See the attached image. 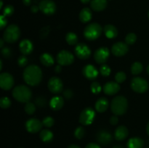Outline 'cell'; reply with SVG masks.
Returning <instances> with one entry per match:
<instances>
[{
	"instance_id": "6da1fadb",
	"label": "cell",
	"mask_w": 149,
	"mask_h": 148,
	"mask_svg": "<svg viewBox=\"0 0 149 148\" xmlns=\"http://www.w3.org/2000/svg\"><path fill=\"white\" fill-rule=\"evenodd\" d=\"M23 79L29 86H35L40 84L42 79V71L36 65H30L23 71Z\"/></svg>"
},
{
	"instance_id": "7a4b0ae2",
	"label": "cell",
	"mask_w": 149,
	"mask_h": 148,
	"mask_svg": "<svg viewBox=\"0 0 149 148\" xmlns=\"http://www.w3.org/2000/svg\"><path fill=\"white\" fill-rule=\"evenodd\" d=\"M128 102L124 96H117L112 100L111 109L112 113L116 115H122L127 110Z\"/></svg>"
},
{
	"instance_id": "3957f363",
	"label": "cell",
	"mask_w": 149,
	"mask_h": 148,
	"mask_svg": "<svg viewBox=\"0 0 149 148\" xmlns=\"http://www.w3.org/2000/svg\"><path fill=\"white\" fill-rule=\"evenodd\" d=\"M13 97L20 102H29L31 99L32 93L29 87L25 85H18L15 87L13 90Z\"/></svg>"
},
{
	"instance_id": "277c9868",
	"label": "cell",
	"mask_w": 149,
	"mask_h": 148,
	"mask_svg": "<svg viewBox=\"0 0 149 148\" xmlns=\"http://www.w3.org/2000/svg\"><path fill=\"white\" fill-rule=\"evenodd\" d=\"M101 26L97 23H92L87 25L84 30V36L89 41L98 39L102 33Z\"/></svg>"
},
{
	"instance_id": "5b68a950",
	"label": "cell",
	"mask_w": 149,
	"mask_h": 148,
	"mask_svg": "<svg viewBox=\"0 0 149 148\" xmlns=\"http://www.w3.org/2000/svg\"><path fill=\"white\" fill-rule=\"evenodd\" d=\"M20 36V30L17 26L15 24L10 25L4 30L3 39L7 43H15Z\"/></svg>"
},
{
	"instance_id": "8992f818",
	"label": "cell",
	"mask_w": 149,
	"mask_h": 148,
	"mask_svg": "<svg viewBox=\"0 0 149 148\" xmlns=\"http://www.w3.org/2000/svg\"><path fill=\"white\" fill-rule=\"evenodd\" d=\"M130 85L131 88L134 91L140 94L145 93L148 89V81L141 77H135L132 78Z\"/></svg>"
},
{
	"instance_id": "52a82bcc",
	"label": "cell",
	"mask_w": 149,
	"mask_h": 148,
	"mask_svg": "<svg viewBox=\"0 0 149 148\" xmlns=\"http://www.w3.org/2000/svg\"><path fill=\"white\" fill-rule=\"evenodd\" d=\"M95 117V112L92 107H86L81 112L79 115V123L83 126H88L93 123Z\"/></svg>"
},
{
	"instance_id": "ba28073f",
	"label": "cell",
	"mask_w": 149,
	"mask_h": 148,
	"mask_svg": "<svg viewBox=\"0 0 149 148\" xmlns=\"http://www.w3.org/2000/svg\"><path fill=\"white\" fill-rule=\"evenodd\" d=\"M56 60L61 65H69L74 62V56L68 50H61L57 55Z\"/></svg>"
},
{
	"instance_id": "9c48e42d",
	"label": "cell",
	"mask_w": 149,
	"mask_h": 148,
	"mask_svg": "<svg viewBox=\"0 0 149 148\" xmlns=\"http://www.w3.org/2000/svg\"><path fill=\"white\" fill-rule=\"evenodd\" d=\"M47 86L49 91L55 94L62 92L63 89V81H61V78L57 76H53L49 78V80L48 81Z\"/></svg>"
},
{
	"instance_id": "30bf717a",
	"label": "cell",
	"mask_w": 149,
	"mask_h": 148,
	"mask_svg": "<svg viewBox=\"0 0 149 148\" xmlns=\"http://www.w3.org/2000/svg\"><path fill=\"white\" fill-rule=\"evenodd\" d=\"M76 56L81 59H87L91 55V50L87 45L84 43H80L76 45L74 49Z\"/></svg>"
},
{
	"instance_id": "8fae6325",
	"label": "cell",
	"mask_w": 149,
	"mask_h": 148,
	"mask_svg": "<svg viewBox=\"0 0 149 148\" xmlns=\"http://www.w3.org/2000/svg\"><path fill=\"white\" fill-rule=\"evenodd\" d=\"M39 10L45 15H51L56 11V4L52 0H42L39 4Z\"/></svg>"
},
{
	"instance_id": "7c38bea8",
	"label": "cell",
	"mask_w": 149,
	"mask_h": 148,
	"mask_svg": "<svg viewBox=\"0 0 149 148\" xmlns=\"http://www.w3.org/2000/svg\"><path fill=\"white\" fill-rule=\"evenodd\" d=\"M110 55V50L107 47H100L95 52L94 59L98 64H105Z\"/></svg>"
},
{
	"instance_id": "4fadbf2b",
	"label": "cell",
	"mask_w": 149,
	"mask_h": 148,
	"mask_svg": "<svg viewBox=\"0 0 149 148\" xmlns=\"http://www.w3.org/2000/svg\"><path fill=\"white\" fill-rule=\"evenodd\" d=\"M14 85V78L9 73H1L0 75V86L4 90H10Z\"/></svg>"
},
{
	"instance_id": "5bb4252c",
	"label": "cell",
	"mask_w": 149,
	"mask_h": 148,
	"mask_svg": "<svg viewBox=\"0 0 149 148\" xmlns=\"http://www.w3.org/2000/svg\"><path fill=\"white\" fill-rule=\"evenodd\" d=\"M42 126H43L42 122H41L39 119L34 118L29 119L26 123V130L29 133H35L40 131L42 128Z\"/></svg>"
},
{
	"instance_id": "9a60e30c",
	"label": "cell",
	"mask_w": 149,
	"mask_h": 148,
	"mask_svg": "<svg viewBox=\"0 0 149 148\" xmlns=\"http://www.w3.org/2000/svg\"><path fill=\"white\" fill-rule=\"evenodd\" d=\"M128 51H129L128 44L125 42H116L111 47L112 54L116 57L124 56L127 53Z\"/></svg>"
},
{
	"instance_id": "2e32d148",
	"label": "cell",
	"mask_w": 149,
	"mask_h": 148,
	"mask_svg": "<svg viewBox=\"0 0 149 148\" xmlns=\"http://www.w3.org/2000/svg\"><path fill=\"white\" fill-rule=\"evenodd\" d=\"M104 93L107 95H114L120 90V86L117 82L109 81L104 84L103 87Z\"/></svg>"
},
{
	"instance_id": "e0dca14e",
	"label": "cell",
	"mask_w": 149,
	"mask_h": 148,
	"mask_svg": "<svg viewBox=\"0 0 149 148\" xmlns=\"http://www.w3.org/2000/svg\"><path fill=\"white\" fill-rule=\"evenodd\" d=\"M96 138H97V142L103 145H109L113 140V136L111 133L106 130H101L98 131Z\"/></svg>"
},
{
	"instance_id": "ac0fdd59",
	"label": "cell",
	"mask_w": 149,
	"mask_h": 148,
	"mask_svg": "<svg viewBox=\"0 0 149 148\" xmlns=\"http://www.w3.org/2000/svg\"><path fill=\"white\" fill-rule=\"evenodd\" d=\"M82 73L86 78L89 80H94L98 75V71L93 65H87L83 68Z\"/></svg>"
},
{
	"instance_id": "d6986e66",
	"label": "cell",
	"mask_w": 149,
	"mask_h": 148,
	"mask_svg": "<svg viewBox=\"0 0 149 148\" xmlns=\"http://www.w3.org/2000/svg\"><path fill=\"white\" fill-rule=\"evenodd\" d=\"M19 49L23 55H30L33 50V43L29 39H23L19 44Z\"/></svg>"
},
{
	"instance_id": "ffe728a7",
	"label": "cell",
	"mask_w": 149,
	"mask_h": 148,
	"mask_svg": "<svg viewBox=\"0 0 149 148\" xmlns=\"http://www.w3.org/2000/svg\"><path fill=\"white\" fill-rule=\"evenodd\" d=\"M129 134V131L127 128L125 126H119L116 129L114 132V137L116 140H125Z\"/></svg>"
},
{
	"instance_id": "44dd1931",
	"label": "cell",
	"mask_w": 149,
	"mask_h": 148,
	"mask_svg": "<svg viewBox=\"0 0 149 148\" xmlns=\"http://www.w3.org/2000/svg\"><path fill=\"white\" fill-rule=\"evenodd\" d=\"M64 100L61 96H55L49 102V106L53 110H59L63 107Z\"/></svg>"
},
{
	"instance_id": "7402d4cb",
	"label": "cell",
	"mask_w": 149,
	"mask_h": 148,
	"mask_svg": "<svg viewBox=\"0 0 149 148\" xmlns=\"http://www.w3.org/2000/svg\"><path fill=\"white\" fill-rule=\"evenodd\" d=\"M109 106V100L106 97H100L97 100L95 103V110L98 113H104L106 111Z\"/></svg>"
},
{
	"instance_id": "603a6c76",
	"label": "cell",
	"mask_w": 149,
	"mask_h": 148,
	"mask_svg": "<svg viewBox=\"0 0 149 148\" xmlns=\"http://www.w3.org/2000/svg\"><path fill=\"white\" fill-rule=\"evenodd\" d=\"M90 7L95 12L103 11L107 7V1L106 0H93L90 2Z\"/></svg>"
},
{
	"instance_id": "cb8c5ba5",
	"label": "cell",
	"mask_w": 149,
	"mask_h": 148,
	"mask_svg": "<svg viewBox=\"0 0 149 148\" xmlns=\"http://www.w3.org/2000/svg\"><path fill=\"white\" fill-rule=\"evenodd\" d=\"M103 30H104V33L106 37L109 39H114L118 35L117 28L113 25L108 24L105 26V27L103 28Z\"/></svg>"
},
{
	"instance_id": "d4e9b609",
	"label": "cell",
	"mask_w": 149,
	"mask_h": 148,
	"mask_svg": "<svg viewBox=\"0 0 149 148\" xmlns=\"http://www.w3.org/2000/svg\"><path fill=\"white\" fill-rule=\"evenodd\" d=\"M92 16H93V13H92L91 10L90 8L85 7L80 11L79 20L83 23H86L91 20Z\"/></svg>"
},
{
	"instance_id": "484cf974",
	"label": "cell",
	"mask_w": 149,
	"mask_h": 148,
	"mask_svg": "<svg viewBox=\"0 0 149 148\" xmlns=\"http://www.w3.org/2000/svg\"><path fill=\"white\" fill-rule=\"evenodd\" d=\"M143 140L139 137H132L127 142L128 148H143Z\"/></svg>"
},
{
	"instance_id": "4316f807",
	"label": "cell",
	"mask_w": 149,
	"mask_h": 148,
	"mask_svg": "<svg viewBox=\"0 0 149 148\" xmlns=\"http://www.w3.org/2000/svg\"><path fill=\"white\" fill-rule=\"evenodd\" d=\"M40 61L43 65L46 67H50L54 64V58L50 54L43 53L40 56Z\"/></svg>"
},
{
	"instance_id": "83f0119b",
	"label": "cell",
	"mask_w": 149,
	"mask_h": 148,
	"mask_svg": "<svg viewBox=\"0 0 149 148\" xmlns=\"http://www.w3.org/2000/svg\"><path fill=\"white\" fill-rule=\"evenodd\" d=\"M39 136L44 142H50L53 139V133L49 129H44L41 131Z\"/></svg>"
},
{
	"instance_id": "f1b7e54d",
	"label": "cell",
	"mask_w": 149,
	"mask_h": 148,
	"mask_svg": "<svg viewBox=\"0 0 149 148\" xmlns=\"http://www.w3.org/2000/svg\"><path fill=\"white\" fill-rule=\"evenodd\" d=\"M65 41L69 45H75L78 41V36L74 32H68L65 35Z\"/></svg>"
},
{
	"instance_id": "f546056e",
	"label": "cell",
	"mask_w": 149,
	"mask_h": 148,
	"mask_svg": "<svg viewBox=\"0 0 149 148\" xmlns=\"http://www.w3.org/2000/svg\"><path fill=\"white\" fill-rule=\"evenodd\" d=\"M143 70V66L140 62H135L131 66V72L135 75L141 73Z\"/></svg>"
},
{
	"instance_id": "4dcf8cb0",
	"label": "cell",
	"mask_w": 149,
	"mask_h": 148,
	"mask_svg": "<svg viewBox=\"0 0 149 148\" xmlns=\"http://www.w3.org/2000/svg\"><path fill=\"white\" fill-rule=\"evenodd\" d=\"M90 89H91V91L93 94H98L101 91L102 88L100 83H98L97 81H93L91 84V86H90Z\"/></svg>"
},
{
	"instance_id": "1f68e13d",
	"label": "cell",
	"mask_w": 149,
	"mask_h": 148,
	"mask_svg": "<svg viewBox=\"0 0 149 148\" xmlns=\"http://www.w3.org/2000/svg\"><path fill=\"white\" fill-rule=\"evenodd\" d=\"M25 111L27 114L29 115H33V113L36 111V106L35 104L29 102L26 103V105H25Z\"/></svg>"
},
{
	"instance_id": "d6a6232c",
	"label": "cell",
	"mask_w": 149,
	"mask_h": 148,
	"mask_svg": "<svg viewBox=\"0 0 149 148\" xmlns=\"http://www.w3.org/2000/svg\"><path fill=\"white\" fill-rule=\"evenodd\" d=\"M137 40V36L134 33H130L125 37V43L128 45H132L135 43Z\"/></svg>"
},
{
	"instance_id": "836d02e7",
	"label": "cell",
	"mask_w": 149,
	"mask_h": 148,
	"mask_svg": "<svg viewBox=\"0 0 149 148\" xmlns=\"http://www.w3.org/2000/svg\"><path fill=\"white\" fill-rule=\"evenodd\" d=\"M99 71H100V73L103 76L107 77V76H109V75H110L111 68H110V67H109L108 65H106V64H103V65L100 66Z\"/></svg>"
},
{
	"instance_id": "e575fe53",
	"label": "cell",
	"mask_w": 149,
	"mask_h": 148,
	"mask_svg": "<svg viewBox=\"0 0 149 148\" xmlns=\"http://www.w3.org/2000/svg\"><path fill=\"white\" fill-rule=\"evenodd\" d=\"M84 134H85V130L82 126H79L74 131V136L78 139H82Z\"/></svg>"
},
{
	"instance_id": "d590c367",
	"label": "cell",
	"mask_w": 149,
	"mask_h": 148,
	"mask_svg": "<svg viewBox=\"0 0 149 148\" xmlns=\"http://www.w3.org/2000/svg\"><path fill=\"white\" fill-rule=\"evenodd\" d=\"M11 105V101L7 97H2L0 99V107L2 109H7Z\"/></svg>"
},
{
	"instance_id": "8d00e7d4",
	"label": "cell",
	"mask_w": 149,
	"mask_h": 148,
	"mask_svg": "<svg viewBox=\"0 0 149 148\" xmlns=\"http://www.w3.org/2000/svg\"><path fill=\"white\" fill-rule=\"evenodd\" d=\"M126 78V74H125V72H122V71L118 72L115 75V81H116V82H117L118 84H122V83L125 82Z\"/></svg>"
},
{
	"instance_id": "74e56055",
	"label": "cell",
	"mask_w": 149,
	"mask_h": 148,
	"mask_svg": "<svg viewBox=\"0 0 149 148\" xmlns=\"http://www.w3.org/2000/svg\"><path fill=\"white\" fill-rule=\"evenodd\" d=\"M55 123V120H54L53 118L50 117V116H47V117H45V118L42 120V124L44 126L47 128H51L54 125Z\"/></svg>"
},
{
	"instance_id": "f35d334b",
	"label": "cell",
	"mask_w": 149,
	"mask_h": 148,
	"mask_svg": "<svg viewBox=\"0 0 149 148\" xmlns=\"http://www.w3.org/2000/svg\"><path fill=\"white\" fill-rule=\"evenodd\" d=\"M14 12V7L12 5H7L3 10V15L5 17H10Z\"/></svg>"
},
{
	"instance_id": "ab89813d",
	"label": "cell",
	"mask_w": 149,
	"mask_h": 148,
	"mask_svg": "<svg viewBox=\"0 0 149 148\" xmlns=\"http://www.w3.org/2000/svg\"><path fill=\"white\" fill-rule=\"evenodd\" d=\"M35 104L39 107H43L46 105L47 100L45 97H38L35 100Z\"/></svg>"
},
{
	"instance_id": "60d3db41",
	"label": "cell",
	"mask_w": 149,
	"mask_h": 148,
	"mask_svg": "<svg viewBox=\"0 0 149 148\" xmlns=\"http://www.w3.org/2000/svg\"><path fill=\"white\" fill-rule=\"evenodd\" d=\"M28 58L26 57V55H22V56H20L17 59V64L21 68H23V67L26 66L28 64Z\"/></svg>"
},
{
	"instance_id": "b9f144b4",
	"label": "cell",
	"mask_w": 149,
	"mask_h": 148,
	"mask_svg": "<svg viewBox=\"0 0 149 148\" xmlns=\"http://www.w3.org/2000/svg\"><path fill=\"white\" fill-rule=\"evenodd\" d=\"M1 55H3V57L5 58H10L12 55V50L10 48L5 46V47H3L1 49Z\"/></svg>"
},
{
	"instance_id": "7bdbcfd3",
	"label": "cell",
	"mask_w": 149,
	"mask_h": 148,
	"mask_svg": "<svg viewBox=\"0 0 149 148\" xmlns=\"http://www.w3.org/2000/svg\"><path fill=\"white\" fill-rule=\"evenodd\" d=\"M63 94V97H65V99H67V100H70V99L72 98L73 96H74V93H73L72 90L69 89H67L64 90Z\"/></svg>"
},
{
	"instance_id": "ee69618b",
	"label": "cell",
	"mask_w": 149,
	"mask_h": 148,
	"mask_svg": "<svg viewBox=\"0 0 149 148\" xmlns=\"http://www.w3.org/2000/svg\"><path fill=\"white\" fill-rule=\"evenodd\" d=\"M7 23V18H6L5 16L1 15L0 16V29H1V30L4 29V28H5Z\"/></svg>"
},
{
	"instance_id": "f6af8a7d",
	"label": "cell",
	"mask_w": 149,
	"mask_h": 148,
	"mask_svg": "<svg viewBox=\"0 0 149 148\" xmlns=\"http://www.w3.org/2000/svg\"><path fill=\"white\" fill-rule=\"evenodd\" d=\"M49 33V27H44L42 29V30H41V37L42 38V39H44V38L46 37L47 36L48 33Z\"/></svg>"
},
{
	"instance_id": "bcb514c9",
	"label": "cell",
	"mask_w": 149,
	"mask_h": 148,
	"mask_svg": "<svg viewBox=\"0 0 149 148\" xmlns=\"http://www.w3.org/2000/svg\"><path fill=\"white\" fill-rule=\"evenodd\" d=\"M118 122H119V119H118V117L117 115H114L111 116V117L110 118V123L112 125H116L118 123Z\"/></svg>"
},
{
	"instance_id": "7dc6e473",
	"label": "cell",
	"mask_w": 149,
	"mask_h": 148,
	"mask_svg": "<svg viewBox=\"0 0 149 148\" xmlns=\"http://www.w3.org/2000/svg\"><path fill=\"white\" fill-rule=\"evenodd\" d=\"M85 148H101V147H100V145H97V144L92 142V143H89L88 145H86Z\"/></svg>"
},
{
	"instance_id": "c3c4849f",
	"label": "cell",
	"mask_w": 149,
	"mask_h": 148,
	"mask_svg": "<svg viewBox=\"0 0 149 148\" xmlns=\"http://www.w3.org/2000/svg\"><path fill=\"white\" fill-rule=\"evenodd\" d=\"M31 10L32 12L36 13L39 10V7L36 5H33L31 7Z\"/></svg>"
},
{
	"instance_id": "681fc988",
	"label": "cell",
	"mask_w": 149,
	"mask_h": 148,
	"mask_svg": "<svg viewBox=\"0 0 149 148\" xmlns=\"http://www.w3.org/2000/svg\"><path fill=\"white\" fill-rule=\"evenodd\" d=\"M61 70H62V68H61V65H57L56 67H55V73H61Z\"/></svg>"
},
{
	"instance_id": "f907efd6",
	"label": "cell",
	"mask_w": 149,
	"mask_h": 148,
	"mask_svg": "<svg viewBox=\"0 0 149 148\" xmlns=\"http://www.w3.org/2000/svg\"><path fill=\"white\" fill-rule=\"evenodd\" d=\"M31 0H23V4L26 6H29L31 4Z\"/></svg>"
},
{
	"instance_id": "816d5d0a",
	"label": "cell",
	"mask_w": 149,
	"mask_h": 148,
	"mask_svg": "<svg viewBox=\"0 0 149 148\" xmlns=\"http://www.w3.org/2000/svg\"><path fill=\"white\" fill-rule=\"evenodd\" d=\"M4 39H0V47L1 48V49H2L3 47H4Z\"/></svg>"
},
{
	"instance_id": "f5cc1de1",
	"label": "cell",
	"mask_w": 149,
	"mask_h": 148,
	"mask_svg": "<svg viewBox=\"0 0 149 148\" xmlns=\"http://www.w3.org/2000/svg\"><path fill=\"white\" fill-rule=\"evenodd\" d=\"M67 148H80L78 145H71L70 146H68Z\"/></svg>"
},
{
	"instance_id": "db71d44e",
	"label": "cell",
	"mask_w": 149,
	"mask_h": 148,
	"mask_svg": "<svg viewBox=\"0 0 149 148\" xmlns=\"http://www.w3.org/2000/svg\"><path fill=\"white\" fill-rule=\"evenodd\" d=\"M81 1V2H82L83 4H87V3H89L90 1V0H80Z\"/></svg>"
},
{
	"instance_id": "11a10c76",
	"label": "cell",
	"mask_w": 149,
	"mask_h": 148,
	"mask_svg": "<svg viewBox=\"0 0 149 148\" xmlns=\"http://www.w3.org/2000/svg\"><path fill=\"white\" fill-rule=\"evenodd\" d=\"M146 131H147V133H148V135L149 136V122L148 123V124H147V126H146Z\"/></svg>"
},
{
	"instance_id": "9f6ffc18",
	"label": "cell",
	"mask_w": 149,
	"mask_h": 148,
	"mask_svg": "<svg viewBox=\"0 0 149 148\" xmlns=\"http://www.w3.org/2000/svg\"><path fill=\"white\" fill-rule=\"evenodd\" d=\"M113 148H125V147L122 146H121V145H116V146L113 147Z\"/></svg>"
},
{
	"instance_id": "6f0895ef",
	"label": "cell",
	"mask_w": 149,
	"mask_h": 148,
	"mask_svg": "<svg viewBox=\"0 0 149 148\" xmlns=\"http://www.w3.org/2000/svg\"><path fill=\"white\" fill-rule=\"evenodd\" d=\"M0 64H1V67H0V71H1L2 70V60H0Z\"/></svg>"
},
{
	"instance_id": "680465c9",
	"label": "cell",
	"mask_w": 149,
	"mask_h": 148,
	"mask_svg": "<svg viewBox=\"0 0 149 148\" xmlns=\"http://www.w3.org/2000/svg\"><path fill=\"white\" fill-rule=\"evenodd\" d=\"M0 2H1V4H0V9H1V8H2V6H3L2 0H1V1H0Z\"/></svg>"
},
{
	"instance_id": "91938a15",
	"label": "cell",
	"mask_w": 149,
	"mask_h": 148,
	"mask_svg": "<svg viewBox=\"0 0 149 148\" xmlns=\"http://www.w3.org/2000/svg\"><path fill=\"white\" fill-rule=\"evenodd\" d=\"M147 72H148V73L149 74V65H148V67H147Z\"/></svg>"
},
{
	"instance_id": "94428289",
	"label": "cell",
	"mask_w": 149,
	"mask_h": 148,
	"mask_svg": "<svg viewBox=\"0 0 149 148\" xmlns=\"http://www.w3.org/2000/svg\"><path fill=\"white\" fill-rule=\"evenodd\" d=\"M148 17H149V11H148Z\"/></svg>"
},
{
	"instance_id": "6125c7cd",
	"label": "cell",
	"mask_w": 149,
	"mask_h": 148,
	"mask_svg": "<svg viewBox=\"0 0 149 148\" xmlns=\"http://www.w3.org/2000/svg\"><path fill=\"white\" fill-rule=\"evenodd\" d=\"M18 148H22V147H18Z\"/></svg>"
}]
</instances>
